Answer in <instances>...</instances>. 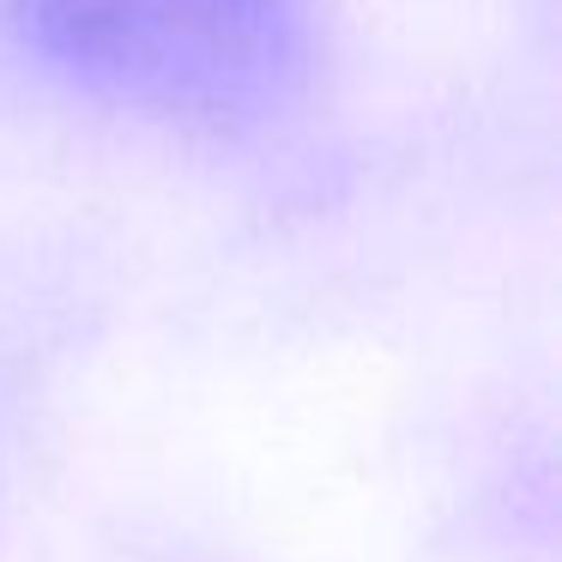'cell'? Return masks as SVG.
I'll list each match as a JSON object with an SVG mask.
<instances>
[{
	"mask_svg": "<svg viewBox=\"0 0 562 562\" xmlns=\"http://www.w3.org/2000/svg\"><path fill=\"white\" fill-rule=\"evenodd\" d=\"M0 25L49 74L170 122H260L308 74V0H0Z\"/></svg>",
	"mask_w": 562,
	"mask_h": 562,
	"instance_id": "cell-1",
	"label": "cell"
}]
</instances>
